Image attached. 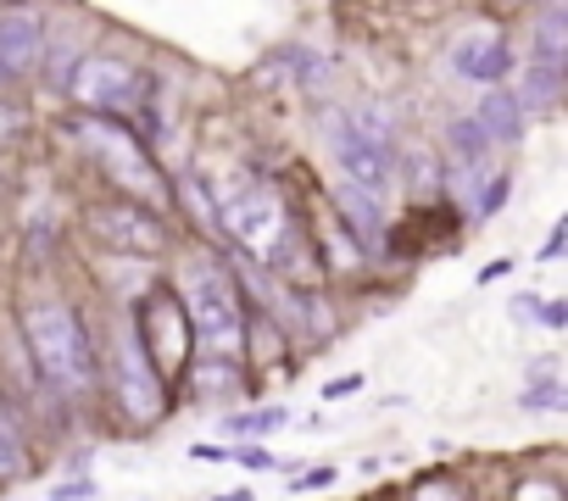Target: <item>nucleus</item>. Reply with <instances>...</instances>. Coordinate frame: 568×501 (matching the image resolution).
Listing matches in <instances>:
<instances>
[{
	"instance_id": "f03ea898",
	"label": "nucleus",
	"mask_w": 568,
	"mask_h": 501,
	"mask_svg": "<svg viewBox=\"0 0 568 501\" xmlns=\"http://www.w3.org/2000/svg\"><path fill=\"white\" fill-rule=\"evenodd\" d=\"M329 151L341 162V173L363 190H385L390 184V129L379 112L363 117H329Z\"/></svg>"
},
{
	"instance_id": "423d86ee",
	"label": "nucleus",
	"mask_w": 568,
	"mask_h": 501,
	"mask_svg": "<svg viewBox=\"0 0 568 501\" xmlns=\"http://www.w3.org/2000/svg\"><path fill=\"white\" fill-rule=\"evenodd\" d=\"M73 101L90 112H134L145 101V73L118 62V57H90L73 68Z\"/></svg>"
},
{
	"instance_id": "39448f33",
	"label": "nucleus",
	"mask_w": 568,
	"mask_h": 501,
	"mask_svg": "<svg viewBox=\"0 0 568 501\" xmlns=\"http://www.w3.org/2000/svg\"><path fill=\"white\" fill-rule=\"evenodd\" d=\"M112 368H118V401L134 423H156L162 407H168V379L156 374V362L145 357L134 324L118 335V351H112Z\"/></svg>"
},
{
	"instance_id": "4468645a",
	"label": "nucleus",
	"mask_w": 568,
	"mask_h": 501,
	"mask_svg": "<svg viewBox=\"0 0 568 501\" xmlns=\"http://www.w3.org/2000/svg\"><path fill=\"white\" fill-rule=\"evenodd\" d=\"M452 145H457V162L463 167H479V156H485V129L474 123V117H463V123H452Z\"/></svg>"
},
{
	"instance_id": "a211bd4d",
	"label": "nucleus",
	"mask_w": 568,
	"mask_h": 501,
	"mask_svg": "<svg viewBox=\"0 0 568 501\" xmlns=\"http://www.w3.org/2000/svg\"><path fill=\"white\" fill-rule=\"evenodd\" d=\"M501 201H507V178H496V184L485 190V201H479L474 212H479V217H496V212H501Z\"/></svg>"
},
{
	"instance_id": "6ab92c4d",
	"label": "nucleus",
	"mask_w": 568,
	"mask_h": 501,
	"mask_svg": "<svg viewBox=\"0 0 568 501\" xmlns=\"http://www.w3.org/2000/svg\"><path fill=\"white\" fill-rule=\"evenodd\" d=\"M324 484H335V468H313V473L291 479V490H324Z\"/></svg>"
},
{
	"instance_id": "ddd939ff",
	"label": "nucleus",
	"mask_w": 568,
	"mask_h": 501,
	"mask_svg": "<svg viewBox=\"0 0 568 501\" xmlns=\"http://www.w3.org/2000/svg\"><path fill=\"white\" fill-rule=\"evenodd\" d=\"M562 57H568V7H562V0H551V12L535 29V62L562 68Z\"/></svg>"
},
{
	"instance_id": "f257e3e1",
	"label": "nucleus",
	"mask_w": 568,
	"mask_h": 501,
	"mask_svg": "<svg viewBox=\"0 0 568 501\" xmlns=\"http://www.w3.org/2000/svg\"><path fill=\"white\" fill-rule=\"evenodd\" d=\"M23 335H29V351L40 362V374L62 390V396H84L95 385V357H90V335L79 324L73 307L62 301H34L23 313Z\"/></svg>"
},
{
	"instance_id": "1a4fd4ad",
	"label": "nucleus",
	"mask_w": 568,
	"mask_h": 501,
	"mask_svg": "<svg viewBox=\"0 0 568 501\" xmlns=\"http://www.w3.org/2000/svg\"><path fill=\"white\" fill-rule=\"evenodd\" d=\"M95 234L112 239L118 250H134V257H156L162 250V223L145 206H95Z\"/></svg>"
},
{
	"instance_id": "2eb2a0df",
	"label": "nucleus",
	"mask_w": 568,
	"mask_h": 501,
	"mask_svg": "<svg viewBox=\"0 0 568 501\" xmlns=\"http://www.w3.org/2000/svg\"><path fill=\"white\" fill-rule=\"evenodd\" d=\"M23 468V440H18V423H12V412L0 407V479H12Z\"/></svg>"
},
{
	"instance_id": "0eeeda50",
	"label": "nucleus",
	"mask_w": 568,
	"mask_h": 501,
	"mask_svg": "<svg viewBox=\"0 0 568 501\" xmlns=\"http://www.w3.org/2000/svg\"><path fill=\"white\" fill-rule=\"evenodd\" d=\"M79 140L106 162V173L112 178H123L134 195H156V173H151V162H145V151H140V140L134 134H123V123H101V117H90V123H79Z\"/></svg>"
},
{
	"instance_id": "9d476101",
	"label": "nucleus",
	"mask_w": 568,
	"mask_h": 501,
	"mask_svg": "<svg viewBox=\"0 0 568 501\" xmlns=\"http://www.w3.org/2000/svg\"><path fill=\"white\" fill-rule=\"evenodd\" d=\"M45 57V23L34 12H0V79H23Z\"/></svg>"
},
{
	"instance_id": "5701e85b",
	"label": "nucleus",
	"mask_w": 568,
	"mask_h": 501,
	"mask_svg": "<svg viewBox=\"0 0 568 501\" xmlns=\"http://www.w3.org/2000/svg\"><path fill=\"white\" fill-rule=\"evenodd\" d=\"M357 390H363V379H357V374H352V379H335V385H329V396H357Z\"/></svg>"
},
{
	"instance_id": "20e7f679",
	"label": "nucleus",
	"mask_w": 568,
	"mask_h": 501,
	"mask_svg": "<svg viewBox=\"0 0 568 501\" xmlns=\"http://www.w3.org/2000/svg\"><path fill=\"white\" fill-rule=\"evenodd\" d=\"M217 223L251 250L256 263H278L284 239H291V217H284V201H278L267 184H245V190L217 212Z\"/></svg>"
},
{
	"instance_id": "dca6fc26",
	"label": "nucleus",
	"mask_w": 568,
	"mask_h": 501,
	"mask_svg": "<svg viewBox=\"0 0 568 501\" xmlns=\"http://www.w3.org/2000/svg\"><path fill=\"white\" fill-rule=\"evenodd\" d=\"M201 385H206V396H212V390L223 396V390H234L240 379H234V368H229V357H217V368H201Z\"/></svg>"
},
{
	"instance_id": "4be33fe9",
	"label": "nucleus",
	"mask_w": 568,
	"mask_h": 501,
	"mask_svg": "<svg viewBox=\"0 0 568 501\" xmlns=\"http://www.w3.org/2000/svg\"><path fill=\"white\" fill-rule=\"evenodd\" d=\"M540 257H546V263H557V257H562V223L551 228V239H546V250H540Z\"/></svg>"
},
{
	"instance_id": "f8f14e48",
	"label": "nucleus",
	"mask_w": 568,
	"mask_h": 501,
	"mask_svg": "<svg viewBox=\"0 0 568 501\" xmlns=\"http://www.w3.org/2000/svg\"><path fill=\"white\" fill-rule=\"evenodd\" d=\"M341 217L368 239V245H379V228H385V212H379V190H363V184H341Z\"/></svg>"
},
{
	"instance_id": "b1692460",
	"label": "nucleus",
	"mask_w": 568,
	"mask_h": 501,
	"mask_svg": "<svg viewBox=\"0 0 568 501\" xmlns=\"http://www.w3.org/2000/svg\"><path fill=\"white\" fill-rule=\"evenodd\" d=\"M18 123H23V117H18L12 106H0V134H18Z\"/></svg>"
},
{
	"instance_id": "6e6552de",
	"label": "nucleus",
	"mask_w": 568,
	"mask_h": 501,
	"mask_svg": "<svg viewBox=\"0 0 568 501\" xmlns=\"http://www.w3.org/2000/svg\"><path fill=\"white\" fill-rule=\"evenodd\" d=\"M452 73L468 79V84H501V79L513 73V45H507L490 23H479V29H468V34L452 45Z\"/></svg>"
},
{
	"instance_id": "412c9836",
	"label": "nucleus",
	"mask_w": 568,
	"mask_h": 501,
	"mask_svg": "<svg viewBox=\"0 0 568 501\" xmlns=\"http://www.w3.org/2000/svg\"><path fill=\"white\" fill-rule=\"evenodd\" d=\"M240 462H245V468H273V457H267L262 446H245V451H240Z\"/></svg>"
},
{
	"instance_id": "f3484780",
	"label": "nucleus",
	"mask_w": 568,
	"mask_h": 501,
	"mask_svg": "<svg viewBox=\"0 0 568 501\" xmlns=\"http://www.w3.org/2000/svg\"><path fill=\"white\" fill-rule=\"evenodd\" d=\"M278 418H284L278 407H262V412H251V418H234L229 429H240V434H251V429H267V423H278Z\"/></svg>"
},
{
	"instance_id": "9b49d317",
	"label": "nucleus",
	"mask_w": 568,
	"mask_h": 501,
	"mask_svg": "<svg viewBox=\"0 0 568 501\" xmlns=\"http://www.w3.org/2000/svg\"><path fill=\"white\" fill-rule=\"evenodd\" d=\"M474 123L485 129V140L513 145V140L524 134V101H518V95H507V90H496V95H485V101H479Z\"/></svg>"
},
{
	"instance_id": "7ed1b4c3",
	"label": "nucleus",
	"mask_w": 568,
	"mask_h": 501,
	"mask_svg": "<svg viewBox=\"0 0 568 501\" xmlns=\"http://www.w3.org/2000/svg\"><path fill=\"white\" fill-rule=\"evenodd\" d=\"M184 313H190L195 340H201L212 357H234V351H240V335H245L240 301H234V285H229L217 268H195V274H190Z\"/></svg>"
},
{
	"instance_id": "aec40b11",
	"label": "nucleus",
	"mask_w": 568,
	"mask_h": 501,
	"mask_svg": "<svg viewBox=\"0 0 568 501\" xmlns=\"http://www.w3.org/2000/svg\"><path fill=\"white\" fill-rule=\"evenodd\" d=\"M524 407H562V390H557V385H540V390H524Z\"/></svg>"
}]
</instances>
